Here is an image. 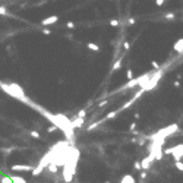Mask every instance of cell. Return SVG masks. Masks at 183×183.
<instances>
[{
    "mask_svg": "<svg viewBox=\"0 0 183 183\" xmlns=\"http://www.w3.org/2000/svg\"><path fill=\"white\" fill-rule=\"evenodd\" d=\"M8 12H6V9L5 8H0V15H6Z\"/></svg>",
    "mask_w": 183,
    "mask_h": 183,
    "instance_id": "obj_37",
    "label": "cell"
},
{
    "mask_svg": "<svg viewBox=\"0 0 183 183\" xmlns=\"http://www.w3.org/2000/svg\"><path fill=\"white\" fill-rule=\"evenodd\" d=\"M133 78H135L133 70H132V69H128V70H126V79H128V81H130V79H133Z\"/></svg>",
    "mask_w": 183,
    "mask_h": 183,
    "instance_id": "obj_20",
    "label": "cell"
},
{
    "mask_svg": "<svg viewBox=\"0 0 183 183\" xmlns=\"http://www.w3.org/2000/svg\"><path fill=\"white\" fill-rule=\"evenodd\" d=\"M163 75H164V72L161 70V69H157L155 72H152L151 73V76L144 82V85L141 86L145 93H148V91H152L157 85H158V82H160V79L163 78Z\"/></svg>",
    "mask_w": 183,
    "mask_h": 183,
    "instance_id": "obj_4",
    "label": "cell"
},
{
    "mask_svg": "<svg viewBox=\"0 0 183 183\" xmlns=\"http://www.w3.org/2000/svg\"><path fill=\"white\" fill-rule=\"evenodd\" d=\"M147 177V170H141V180H144Z\"/></svg>",
    "mask_w": 183,
    "mask_h": 183,
    "instance_id": "obj_32",
    "label": "cell"
},
{
    "mask_svg": "<svg viewBox=\"0 0 183 183\" xmlns=\"http://www.w3.org/2000/svg\"><path fill=\"white\" fill-rule=\"evenodd\" d=\"M120 183H136V180H135V177H133L132 174H125V176L122 177Z\"/></svg>",
    "mask_w": 183,
    "mask_h": 183,
    "instance_id": "obj_13",
    "label": "cell"
},
{
    "mask_svg": "<svg viewBox=\"0 0 183 183\" xmlns=\"http://www.w3.org/2000/svg\"><path fill=\"white\" fill-rule=\"evenodd\" d=\"M173 51H176V53H183V38H179V40L174 43Z\"/></svg>",
    "mask_w": 183,
    "mask_h": 183,
    "instance_id": "obj_11",
    "label": "cell"
},
{
    "mask_svg": "<svg viewBox=\"0 0 183 183\" xmlns=\"http://www.w3.org/2000/svg\"><path fill=\"white\" fill-rule=\"evenodd\" d=\"M174 167H176L179 171L183 173V161H182V160H180V161H174Z\"/></svg>",
    "mask_w": 183,
    "mask_h": 183,
    "instance_id": "obj_19",
    "label": "cell"
},
{
    "mask_svg": "<svg viewBox=\"0 0 183 183\" xmlns=\"http://www.w3.org/2000/svg\"><path fill=\"white\" fill-rule=\"evenodd\" d=\"M0 88H2L6 94H9L11 97H13V98H16V100H19V101H22V103H29V100H28V97L25 95V93H24V88L21 86V85H18V83H12V82H0Z\"/></svg>",
    "mask_w": 183,
    "mask_h": 183,
    "instance_id": "obj_2",
    "label": "cell"
},
{
    "mask_svg": "<svg viewBox=\"0 0 183 183\" xmlns=\"http://www.w3.org/2000/svg\"><path fill=\"white\" fill-rule=\"evenodd\" d=\"M2 183H13V182H12L11 177H3V179H2Z\"/></svg>",
    "mask_w": 183,
    "mask_h": 183,
    "instance_id": "obj_30",
    "label": "cell"
},
{
    "mask_svg": "<svg viewBox=\"0 0 183 183\" xmlns=\"http://www.w3.org/2000/svg\"><path fill=\"white\" fill-rule=\"evenodd\" d=\"M135 22H136V19H135V18H129V21H128V24H129V25H133Z\"/></svg>",
    "mask_w": 183,
    "mask_h": 183,
    "instance_id": "obj_34",
    "label": "cell"
},
{
    "mask_svg": "<svg viewBox=\"0 0 183 183\" xmlns=\"http://www.w3.org/2000/svg\"><path fill=\"white\" fill-rule=\"evenodd\" d=\"M164 19H165V21H174V19H176V15H174L173 12H167V13L164 15Z\"/></svg>",
    "mask_w": 183,
    "mask_h": 183,
    "instance_id": "obj_18",
    "label": "cell"
},
{
    "mask_svg": "<svg viewBox=\"0 0 183 183\" xmlns=\"http://www.w3.org/2000/svg\"><path fill=\"white\" fill-rule=\"evenodd\" d=\"M164 2H165V0H155V5H157L158 8H161V6L164 5Z\"/></svg>",
    "mask_w": 183,
    "mask_h": 183,
    "instance_id": "obj_31",
    "label": "cell"
},
{
    "mask_svg": "<svg viewBox=\"0 0 183 183\" xmlns=\"http://www.w3.org/2000/svg\"><path fill=\"white\" fill-rule=\"evenodd\" d=\"M70 123H72V128H73V129L82 128L83 123H85V117H78V116H76L73 120H70Z\"/></svg>",
    "mask_w": 183,
    "mask_h": 183,
    "instance_id": "obj_10",
    "label": "cell"
},
{
    "mask_svg": "<svg viewBox=\"0 0 183 183\" xmlns=\"http://www.w3.org/2000/svg\"><path fill=\"white\" fill-rule=\"evenodd\" d=\"M136 126H138V122H132L130 126H129V132H133L136 129Z\"/></svg>",
    "mask_w": 183,
    "mask_h": 183,
    "instance_id": "obj_25",
    "label": "cell"
},
{
    "mask_svg": "<svg viewBox=\"0 0 183 183\" xmlns=\"http://www.w3.org/2000/svg\"><path fill=\"white\" fill-rule=\"evenodd\" d=\"M133 168H135L136 171H141V170H142V167H141V161H135V163H133Z\"/></svg>",
    "mask_w": 183,
    "mask_h": 183,
    "instance_id": "obj_23",
    "label": "cell"
},
{
    "mask_svg": "<svg viewBox=\"0 0 183 183\" xmlns=\"http://www.w3.org/2000/svg\"><path fill=\"white\" fill-rule=\"evenodd\" d=\"M104 183H110V180H106V182H104Z\"/></svg>",
    "mask_w": 183,
    "mask_h": 183,
    "instance_id": "obj_39",
    "label": "cell"
},
{
    "mask_svg": "<svg viewBox=\"0 0 183 183\" xmlns=\"http://www.w3.org/2000/svg\"><path fill=\"white\" fill-rule=\"evenodd\" d=\"M163 152L171 155L174 161H180V160H183V144H177V145H174L173 148H167V149H164Z\"/></svg>",
    "mask_w": 183,
    "mask_h": 183,
    "instance_id": "obj_6",
    "label": "cell"
},
{
    "mask_svg": "<svg viewBox=\"0 0 183 183\" xmlns=\"http://www.w3.org/2000/svg\"><path fill=\"white\" fill-rule=\"evenodd\" d=\"M107 104H109V100H103V101H100L98 107H100V109H103V107H104V106H107Z\"/></svg>",
    "mask_w": 183,
    "mask_h": 183,
    "instance_id": "obj_28",
    "label": "cell"
},
{
    "mask_svg": "<svg viewBox=\"0 0 183 183\" xmlns=\"http://www.w3.org/2000/svg\"><path fill=\"white\" fill-rule=\"evenodd\" d=\"M43 34H46V35H50V34H51V31H50V29H47V28H44V29H43Z\"/></svg>",
    "mask_w": 183,
    "mask_h": 183,
    "instance_id": "obj_35",
    "label": "cell"
},
{
    "mask_svg": "<svg viewBox=\"0 0 183 183\" xmlns=\"http://www.w3.org/2000/svg\"><path fill=\"white\" fill-rule=\"evenodd\" d=\"M122 63H123V56H122V57H119V59H116V62L113 63L111 72H116V70H119V69L122 67Z\"/></svg>",
    "mask_w": 183,
    "mask_h": 183,
    "instance_id": "obj_12",
    "label": "cell"
},
{
    "mask_svg": "<svg viewBox=\"0 0 183 183\" xmlns=\"http://www.w3.org/2000/svg\"><path fill=\"white\" fill-rule=\"evenodd\" d=\"M177 130H179V126H177L176 123H173V125H168V126L160 129L158 132L152 133L151 136H147V139H148V141H152V139H161V141H165L168 136L174 135Z\"/></svg>",
    "mask_w": 183,
    "mask_h": 183,
    "instance_id": "obj_3",
    "label": "cell"
},
{
    "mask_svg": "<svg viewBox=\"0 0 183 183\" xmlns=\"http://www.w3.org/2000/svg\"><path fill=\"white\" fill-rule=\"evenodd\" d=\"M56 130H57V128H56L54 125H53V126H50V128L47 129V132H56Z\"/></svg>",
    "mask_w": 183,
    "mask_h": 183,
    "instance_id": "obj_33",
    "label": "cell"
},
{
    "mask_svg": "<svg viewBox=\"0 0 183 183\" xmlns=\"http://www.w3.org/2000/svg\"><path fill=\"white\" fill-rule=\"evenodd\" d=\"M31 136H34L35 139H40L41 136H40V133L37 132V130H31Z\"/></svg>",
    "mask_w": 183,
    "mask_h": 183,
    "instance_id": "obj_27",
    "label": "cell"
},
{
    "mask_svg": "<svg viewBox=\"0 0 183 183\" xmlns=\"http://www.w3.org/2000/svg\"><path fill=\"white\" fill-rule=\"evenodd\" d=\"M57 21H59V16H57V15H51V16H48V18L43 19V21H41V25H43V27H48V25L56 24Z\"/></svg>",
    "mask_w": 183,
    "mask_h": 183,
    "instance_id": "obj_9",
    "label": "cell"
},
{
    "mask_svg": "<svg viewBox=\"0 0 183 183\" xmlns=\"http://www.w3.org/2000/svg\"><path fill=\"white\" fill-rule=\"evenodd\" d=\"M66 28L67 29H75V22H66Z\"/></svg>",
    "mask_w": 183,
    "mask_h": 183,
    "instance_id": "obj_26",
    "label": "cell"
},
{
    "mask_svg": "<svg viewBox=\"0 0 183 183\" xmlns=\"http://www.w3.org/2000/svg\"><path fill=\"white\" fill-rule=\"evenodd\" d=\"M32 165H29V164H13L12 167H11V170H13V171H32Z\"/></svg>",
    "mask_w": 183,
    "mask_h": 183,
    "instance_id": "obj_8",
    "label": "cell"
},
{
    "mask_svg": "<svg viewBox=\"0 0 183 183\" xmlns=\"http://www.w3.org/2000/svg\"><path fill=\"white\" fill-rule=\"evenodd\" d=\"M173 86H174V88H180V82H179V81H174V82H173Z\"/></svg>",
    "mask_w": 183,
    "mask_h": 183,
    "instance_id": "obj_36",
    "label": "cell"
},
{
    "mask_svg": "<svg viewBox=\"0 0 183 183\" xmlns=\"http://www.w3.org/2000/svg\"><path fill=\"white\" fill-rule=\"evenodd\" d=\"M86 47H88V50L94 51V53H98V51H100V46L95 44V43H86Z\"/></svg>",
    "mask_w": 183,
    "mask_h": 183,
    "instance_id": "obj_14",
    "label": "cell"
},
{
    "mask_svg": "<svg viewBox=\"0 0 183 183\" xmlns=\"http://www.w3.org/2000/svg\"><path fill=\"white\" fill-rule=\"evenodd\" d=\"M117 114H119V111H117V110H113V111H110V113H107L104 119H106V122H107V120H110V119H114V117H116Z\"/></svg>",
    "mask_w": 183,
    "mask_h": 183,
    "instance_id": "obj_17",
    "label": "cell"
},
{
    "mask_svg": "<svg viewBox=\"0 0 183 183\" xmlns=\"http://www.w3.org/2000/svg\"><path fill=\"white\" fill-rule=\"evenodd\" d=\"M109 24H110L111 27H114V28L120 25V22H119V19H110V22H109Z\"/></svg>",
    "mask_w": 183,
    "mask_h": 183,
    "instance_id": "obj_21",
    "label": "cell"
},
{
    "mask_svg": "<svg viewBox=\"0 0 183 183\" xmlns=\"http://www.w3.org/2000/svg\"><path fill=\"white\" fill-rule=\"evenodd\" d=\"M133 117H135V119H136V120H138V119H139V117H141V116H139V113H135V116H133Z\"/></svg>",
    "mask_w": 183,
    "mask_h": 183,
    "instance_id": "obj_38",
    "label": "cell"
},
{
    "mask_svg": "<svg viewBox=\"0 0 183 183\" xmlns=\"http://www.w3.org/2000/svg\"><path fill=\"white\" fill-rule=\"evenodd\" d=\"M106 122V119L103 117V119H100V120H97V122H94L93 125H89V128H88V130H93V129H95L97 126H100V125H103Z\"/></svg>",
    "mask_w": 183,
    "mask_h": 183,
    "instance_id": "obj_15",
    "label": "cell"
},
{
    "mask_svg": "<svg viewBox=\"0 0 183 183\" xmlns=\"http://www.w3.org/2000/svg\"><path fill=\"white\" fill-rule=\"evenodd\" d=\"M151 67H152L154 70H157V69H160V63H158L157 60H152V62H151Z\"/></svg>",
    "mask_w": 183,
    "mask_h": 183,
    "instance_id": "obj_22",
    "label": "cell"
},
{
    "mask_svg": "<svg viewBox=\"0 0 183 183\" xmlns=\"http://www.w3.org/2000/svg\"><path fill=\"white\" fill-rule=\"evenodd\" d=\"M11 179H12V182L13 183H28L24 177H21V176H11Z\"/></svg>",
    "mask_w": 183,
    "mask_h": 183,
    "instance_id": "obj_16",
    "label": "cell"
},
{
    "mask_svg": "<svg viewBox=\"0 0 183 183\" xmlns=\"http://www.w3.org/2000/svg\"><path fill=\"white\" fill-rule=\"evenodd\" d=\"M129 48H130V43L126 40V41H123V50L125 51H129Z\"/></svg>",
    "mask_w": 183,
    "mask_h": 183,
    "instance_id": "obj_24",
    "label": "cell"
},
{
    "mask_svg": "<svg viewBox=\"0 0 183 183\" xmlns=\"http://www.w3.org/2000/svg\"><path fill=\"white\" fill-rule=\"evenodd\" d=\"M79 161V151L72 145L67 154V158L63 164V180L66 183H70L73 176L76 174V164Z\"/></svg>",
    "mask_w": 183,
    "mask_h": 183,
    "instance_id": "obj_1",
    "label": "cell"
},
{
    "mask_svg": "<svg viewBox=\"0 0 183 183\" xmlns=\"http://www.w3.org/2000/svg\"><path fill=\"white\" fill-rule=\"evenodd\" d=\"M151 73H152V72H147V73L141 75L139 78H133V79L128 81V82L122 86V89H130V88H135V86H139V88H141V86L144 85V82L151 76ZM122 89H120V91H122Z\"/></svg>",
    "mask_w": 183,
    "mask_h": 183,
    "instance_id": "obj_5",
    "label": "cell"
},
{
    "mask_svg": "<svg viewBox=\"0 0 183 183\" xmlns=\"http://www.w3.org/2000/svg\"><path fill=\"white\" fill-rule=\"evenodd\" d=\"M155 160H154V157L149 154L148 157H145V158H142V161H141V167H142V170H149V167L152 165V163H154Z\"/></svg>",
    "mask_w": 183,
    "mask_h": 183,
    "instance_id": "obj_7",
    "label": "cell"
},
{
    "mask_svg": "<svg viewBox=\"0 0 183 183\" xmlns=\"http://www.w3.org/2000/svg\"><path fill=\"white\" fill-rule=\"evenodd\" d=\"M76 116H78V117H85V116H86V110H81Z\"/></svg>",
    "mask_w": 183,
    "mask_h": 183,
    "instance_id": "obj_29",
    "label": "cell"
}]
</instances>
